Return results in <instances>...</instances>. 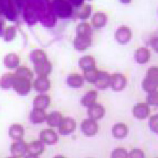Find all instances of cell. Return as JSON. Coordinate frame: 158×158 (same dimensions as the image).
<instances>
[{
  "label": "cell",
  "mask_w": 158,
  "mask_h": 158,
  "mask_svg": "<svg viewBox=\"0 0 158 158\" xmlns=\"http://www.w3.org/2000/svg\"><path fill=\"white\" fill-rule=\"evenodd\" d=\"M78 35L74 41V47L77 49H87L92 43V30L90 25L87 23H82L77 28Z\"/></svg>",
  "instance_id": "1"
},
{
  "label": "cell",
  "mask_w": 158,
  "mask_h": 158,
  "mask_svg": "<svg viewBox=\"0 0 158 158\" xmlns=\"http://www.w3.org/2000/svg\"><path fill=\"white\" fill-rule=\"evenodd\" d=\"M143 89L147 93L156 90L158 88V67H151L148 69L145 79L142 82Z\"/></svg>",
  "instance_id": "2"
},
{
  "label": "cell",
  "mask_w": 158,
  "mask_h": 158,
  "mask_svg": "<svg viewBox=\"0 0 158 158\" xmlns=\"http://www.w3.org/2000/svg\"><path fill=\"white\" fill-rule=\"evenodd\" d=\"M77 123L74 118L65 117L63 118L58 126V132L61 135H69L76 130Z\"/></svg>",
  "instance_id": "3"
},
{
  "label": "cell",
  "mask_w": 158,
  "mask_h": 158,
  "mask_svg": "<svg viewBox=\"0 0 158 158\" xmlns=\"http://www.w3.org/2000/svg\"><path fill=\"white\" fill-rule=\"evenodd\" d=\"M10 152L13 157L23 158L27 153V143L24 140H16L10 146Z\"/></svg>",
  "instance_id": "4"
},
{
  "label": "cell",
  "mask_w": 158,
  "mask_h": 158,
  "mask_svg": "<svg viewBox=\"0 0 158 158\" xmlns=\"http://www.w3.org/2000/svg\"><path fill=\"white\" fill-rule=\"evenodd\" d=\"M82 133L85 136L91 137L95 135L98 132V124L96 121L91 118H86L82 121L80 126Z\"/></svg>",
  "instance_id": "5"
},
{
  "label": "cell",
  "mask_w": 158,
  "mask_h": 158,
  "mask_svg": "<svg viewBox=\"0 0 158 158\" xmlns=\"http://www.w3.org/2000/svg\"><path fill=\"white\" fill-rule=\"evenodd\" d=\"M132 33L131 30L127 27H121L117 29L115 33V38L120 44H127L130 41Z\"/></svg>",
  "instance_id": "6"
},
{
  "label": "cell",
  "mask_w": 158,
  "mask_h": 158,
  "mask_svg": "<svg viewBox=\"0 0 158 158\" xmlns=\"http://www.w3.org/2000/svg\"><path fill=\"white\" fill-rule=\"evenodd\" d=\"M127 78L121 74H114L110 76V86L115 91L122 90L127 85Z\"/></svg>",
  "instance_id": "7"
},
{
  "label": "cell",
  "mask_w": 158,
  "mask_h": 158,
  "mask_svg": "<svg viewBox=\"0 0 158 158\" xmlns=\"http://www.w3.org/2000/svg\"><path fill=\"white\" fill-rule=\"evenodd\" d=\"M132 114H133L134 117L139 119V120L146 118L150 114L149 105L147 103L144 102L137 104L132 109Z\"/></svg>",
  "instance_id": "8"
},
{
  "label": "cell",
  "mask_w": 158,
  "mask_h": 158,
  "mask_svg": "<svg viewBox=\"0 0 158 158\" xmlns=\"http://www.w3.org/2000/svg\"><path fill=\"white\" fill-rule=\"evenodd\" d=\"M40 140L44 144L53 145L58 140V135L56 133L55 131L52 129H46L40 132Z\"/></svg>",
  "instance_id": "9"
},
{
  "label": "cell",
  "mask_w": 158,
  "mask_h": 158,
  "mask_svg": "<svg viewBox=\"0 0 158 158\" xmlns=\"http://www.w3.org/2000/svg\"><path fill=\"white\" fill-rule=\"evenodd\" d=\"M94 85H95V86L98 89H106L110 85V75L107 72H106V71H99L97 78H96Z\"/></svg>",
  "instance_id": "10"
},
{
  "label": "cell",
  "mask_w": 158,
  "mask_h": 158,
  "mask_svg": "<svg viewBox=\"0 0 158 158\" xmlns=\"http://www.w3.org/2000/svg\"><path fill=\"white\" fill-rule=\"evenodd\" d=\"M105 109L99 104H94L88 109V115L90 118L94 120H99L105 116Z\"/></svg>",
  "instance_id": "11"
},
{
  "label": "cell",
  "mask_w": 158,
  "mask_h": 158,
  "mask_svg": "<svg viewBox=\"0 0 158 158\" xmlns=\"http://www.w3.org/2000/svg\"><path fill=\"white\" fill-rule=\"evenodd\" d=\"M45 149V144L40 140H35L27 144V154L34 156L41 155Z\"/></svg>",
  "instance_id": "12"
},
{
  "label": "cell",
  "mask_w": 158,
  "mask_h": 158,
  "mask_svg": "<svg viewBox=\"0 0 158 158\" xmlns=\"http://www.w3.org/2000/svg\"><path fill=\"white\" fill-rule=\"evenodd\" d=\"M14 88L18 93L26 94L30 91V82L28 79L19 77L17 80H14Z\"/></svg>",
  "instance_id": "13"
},
{
  "label": "cell",
  "mask_w": 158,
  "mask_h": 158,
  "mask_svg": "<svg viewBox=\"0 0 158 158\" xmlns=\"http://www.w3.org/2000/svg\"><path fill=\"white\" fill-rule=\"evenodd\" d=\"M129 132L128 127L124 123H117L112 129L113 135L117 139H122L127 135Z\"/></svg>",
  "instance_id": "14"
},
{
  "label": "cell",
  "mask_w": 158,
  "mask_h": 158,
  "mask_svg": "<svg viewBox=\"0 0 158 158\" xmlns=\"http://www.w3.org/2000/svg\"><path fill=\"white\" fill-rule=\"evenodd\" d=\"M47 115L44 110L35 108L31 112L30 115V119L32 123L35 124H41L47 120Z\"/></svg>",
  "instance_id": "15"
},
{
  "label": "cell",
  "mask_w": 158,
  "mask_h": 158,
  "mask_svg": "<svg viewBox=\"0 0 158 158\" xmlns=\"http://www.w3.org/2000/svg\"><path fill=\"white\" fill-rule=\"evenodd\" d=\"M150 52L146 47H140L136 50L135 54L136 62L139 64H145L150 59Z\"/></svg>",
  "instance_id": "16"
},
{
  "label": "cell",
  "mask_w": 158,
  "mask_h": 158,
  "mask_svg": "<svg viewBox=\"0 0 158 158\" xmlns=\"http://www.w3.org/2000/svg\"><path fill=\"white\" fill-rule=\"evenodd\" d=\"M24 135V130L21 124H14L9 129V135L14 140H22Z\"/></svg>",
  "instance_id": "17"
},
{
  "label": "cell",
  "mask_w": 158,
  "mask_h": 158,
  "mask_svg": "<svg viewBox=\"0 0 158 158\" xmlns=\"http://www.w3.org/2000/svg\"><path fill=\"white\" fill-rule=\"evenodd\" d=\"M34 88L38 91H47L50 88V82L46 76H40L34 82Z\"/></svg>",
  "instance_id": "18"
},
{
  "label": "cell",
  "mask_w": 158,
  "mask_h": 158,
  "mask_svg": "<svg viewBox=\"0 0 158 158\" xmlns=\"http://www.w3.org/2000/svg\"><path fill=\"white\" fill-rule=\"evenodd\" d=\"M97 98V92L95 90H89L87 94L82 97L81 100L82 105L85 107H90V106L96 104V100Z\"/></svg>",
  "instance_id": "19"
},
{
  "label": "cell",
  "mask_w": 158,
  "mask_h": 158,
  "mask_svg": "<svg viewBox=\"0 0 158 158\" xmlns=\"http://www.w3.org/2000/svg\"><path fill=\"white\" fill-rule=\"evenodd\" d=\"M51 69V63L47 60L35 64V70L36 73L40 76H47L50 73Z\"/></svg>",
  "instance_id": "20"
},
{
  "label": "cell",
  "mask_w": 158,
  "mask_h": 158,
  "mask_svg": "<svg viewBox=\"0 0 158 158\" xmlns=\"http://www.w3.org/2000/svg\"><path fill=\"white\" fill-rule=\"evenodd\" d=\"M63 115L59 112H52L47 117V123L51 127H58L63 119Z\"/></svg>",
  "instance_id": "21"
},
{
  "label": "cell",
  "mask_w": 158,
  "mask_h": 158,
  "mask_svg": "<svg viewBox=\"0 0 158 158\" xmlns=\"http://www.w3.org/2000/svg\"><path fill=\"white\" fill-rule=\"evenodd\" d=\"M107 22V17L103 13H96L92 18V24L95 28H102L105 27Z\"/></svg>",
  "instance_id": "22"
},
{
  "label": "cell",
  "mask_w": 158,
  "mask_h": 158,
  "mask_svg": "<svg viewBox=\"0 0 158 158\" xmlns=\"http://www.w3.org/2000/svg\"><path fill=\"white\" fill-rule=\"evenodd\" d=\"M79 65H80V68L83 70L96 68L95 59L90 55L84 56L79 61Z\"/></svg>",
  "instance_id": "23"
},
{
  "label": "cell",
  "mask_w": 158,
  "mask_h": 158,
  "mask_svg": "<svg viewBox=\"0 0 158 158\" xmlns=\"http://www.w3.org/2000/svg\"><path fill=\"white\" fill-rule=\"evenodd\" d=\"M50 103V98L47 95H40L34 100V107L37 109H46Z\"/></svg>",
  "instance_id": "24"
},
{
  "label": "cell",
  "mask_w": 158,
  "mask_h": 158,
  "mask_svg": "<svg viewBox=\"0 0 158 158\" xmlns=\"http://www.w3.org/2000/svg\"><path fill=\"white\" fill-rule=\"evenodd\" d=\"M67 82L70 87L78 88L83 85L84 79L79 74H71L67 79Z\"/></svg>",
  "instance_id": "25"
},
{
  "label": "cell",
  "mask_w": 158,
  "mask_h": 158,
  "mask_svg": "<svg viewBox=\"0 0 158 158\" xmlns=\"http://www.w3.org/2000/svg\"><path fill=\"white\" fill-rule=\"evenodd\" d=\"M98 72L99 71L96 68L84 70V77L87 82L94 84L96 78H97Z\"/></svg>",
  "instance_id": "26"
},
{
  "label": "cell",
  "mask_w": 158,
  "mask_h": 158,
  "mask_svg": "<svg viewBox=\"0 0 158 158\" xmlns=\"http://www.w3.org/2000/svg\"><path fill=\"white\" fill-rule=\"evenodd\" d=\"M146 103L151 106H158V90H154V91L148 93L146 96Z\"/></svg>",
  "instance_id": "27"
},
{
  "label": "cell",
  "mask_w": 158,
  "mask_h": 158,
  "mask_svg": "<svg viewBox=\"0 0 158 158\" xmlns=\"http://www.w3.org/2000/svg\"><path fill=\"white\" fill-rule=\"evenodd\" d=\"M32 60H33L35 64L44 62V61L47 60V56L43 51L37 50V51H35L32 54Z\"/></svg>",
  "instance_id": "28"
},
{
  "label": "cell",
  "mask_w": 158,
  "mask_h": 158,
  "mask_svg": "<svg viewBox=\"0 0 158 158\" xmlns=\"http://www.w3.org/2000/svg\"><path fill=\"white\" fill-rule=\"evenodd\" d=\"M111 158H129V153L124 148H116L112 152Z\"/></svg>",
  "instance_id": "29"
},
{
  "label": "cell",
  "mask_w": 158,
  "mask_h": 158,
  "mask_svg": "<svg viewBox=\"0 0 158 158\" xmlns=\"http://www.w3.org/2000/svg\"><path fill=\"white\" fill-rule=\"evenodd\" d=\"M149 127L152 132L155 134H158V114L150 117L149 120Z\"/></svg>",
  "instance_id": "30"
},
{
  "label": "cell",
  "mask_w": 158,
  "mask_h": 158,
  "mask_svg": "<svg viewBox=\"0 0 158 158\" xmlns=\"http://www.w3.org/2000/svg\"><path fill=\"white\" fill-rule=\"evenodd\" d=\"M129 158H145V154L140 149H133L129 153Z\"/></svg>",
  "instance_id": "31"
},
{
  "label": "cell",
  "mask_w": 158,
  "mask_h": 158,
  "mask_svg": "<svg viewBox=\"0 0 158 158\" xmlns=\"http://www.w3.org/2000/svg\"><path fill=\"white\" fill-rule=\"evenodd\" d=\"M19 75L21 77H24L26 79H31L32 77V72L27 68H21L18 70Z\"/></svg>",
  "instance_id": "32"
},
{
  "label": "cell",
  "mask_w": 158,
  "mask_h": 158,
  "mask_svg": "<svg viewBox=\"0 0 158 158\" xmlns=\"http://www.w3.org/2000/svg\"><path fill=\"white\" fill-rule=\"evenodd\" d=\"M18 63V58H17L16 56H10V57H7L6 63L7 66L10 67V68H13V67L16 66Z\"/></svg>",
  "instance_id": "33"
},
{
  "label": "cell",
  "mask_w": 158,
  "mask_h": 158,
  "mask_svg": "<svg viewBox=\"0 0 158 158\" xmlns=\"http://www.w3.org/2000/svg\"><path fill=\"white\" fill-rule=\"evenodd\" d=\"M90 13H91V7L90 5H85L82 8V10L80 13V16L82 19H87L90 16Z\"/></svg>",
  "instance_id": "34"
},
{
  "label": "cell",
  "mask_w": 158,
  "mask_h": 158,
  "mask_svg": "<svg viewBox=\"0 0 158 158\" xmlns=\"http://www.w3.org/2000/svg\"><path fill=\"white\" fill-rule=\"evenodd\" d=\"M14 80L12 78V77L10 76V75H7L6 77H4L2 79V85L3 87H10V84L12 83L13 81Z\"/></svg>",
  "instance_id": "35"
},
{
  "label": "cell",
  "mask_w": 158,
  "mask_h": 158,
  "mask_svg": "<svg viewBox=\"0 0 158 158\" xmlns=\"http://www.w3.org/2000/svg\"><path fill=\"white\" fill-rule=\"evenodd\" d=\"M150 45L155 52L158 53V36L152 38L150 40Z\"/></svg>",
  "instance_id": "36"
},
{
  "label": "cell",
  "mask_w": 158,
  "mask_h": 158,
  "mask_svg": "<svg viewBox=\"0 0 158 158\" xmlns=\"http://www.w3.org/2000/svg\"><path fill=\"white\" fill-rule=\"evenodd\" d=\"M72 2V3L74 4V5L76 6H79V5H81L82 4V2H84V0H71Z\"/></svg>",
  "instance_id": "37"
},
{
  "label": "cell",
  "mask_w": 158,
  "mask_h": 158,
  "mask_svg": "<svg viewBox=\"0 0 158 158\" xmlns=\"http://www.w3.org/2000/svg\"><path fill=\"white\" fill-rule=\"evenodd\" d=\"M24 158H39L38 156H34V155H28L27 156H25Z\"/></svg>",
  "instance_id": "38"
},
{
  "label": "cell",
  "mask_w": 158,
  "mask_h": 158,
  "mask_svg": "<svg viewBox=\"0 0 158 158\" xmlns=\"http://www.w3.org/2000/svg\"><path fill=\"white\" fill-rule=\"evenodd\" d=\"M131 1L132 0H121V2L122 3H124V4H128V3H130Z\"/></svg>",
  "instance_id": "39"
},
{
  "label": "cell",
  "mask_w": 158,
  "mask_h": 158,
  "mask_svg": "<svg viewBox=\"0 0 158 158\" xmlns=\"http://www.w3.org/2000/svg\"><path fill=\"white\" fill-rule=\"evenodd\" d=\"M54 158H66V157H64V156H63V155H57V156H55Z\"/></svg>",
  "instance_id": "40"
},
{
  "label": "cell",
  "mask_w": 158,
  "mask_h": 158,
  "mask_svg": "<svg viewBox=\"0 0 158 158\" xmlns=\"http://www.w3.org/2000/svg\"><path fill=\"white\" fill-rule=\"evenodd\" d=\"M7 158H16V157H13V156H12V157H7Z\"/></svg>",
  "instance_id": "41"
},
{
  "label": "cell",
  "mask_w": 158,
  "mask_h": 158,
  "mask_svg": "<svg viewBox=\"0 0 158 158\" xmlns=\"http://www.w3.org/2000/svg\"><path fill=\"white\" fill-rule=\"evenodd\" d=\"M157 158H158V157H157Z\"/></svg>",
  "instance_id": "42"
}]
</instances>
